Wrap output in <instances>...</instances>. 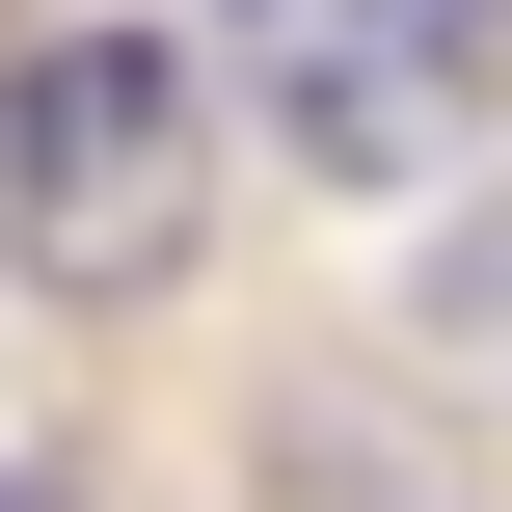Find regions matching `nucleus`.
<instances>
[{"instance_id":"nucleus-1","label":"nucleus","mask_w":512,"mask_h":512,"mask_svg":"<svg viewBox=\"0 0 512 512\" xmlns=\"http://www.w3.org/2000/svg\"><path fill=\"white\" fill-rule=\"evenodd\" d=\"M0 189L54 270H162L189 243V27H54L0 81Z\"/></svg>"},{"instance_id":"nucleus-2","label":"nucleus","mask_w":512,"mask_h":512,"mask_svg":"<svg viewBox=\"0 0 512 512\" xmlns=\"http://www.w3.org/2000/svg\"><path fill=\"white\" fill-rule=\"evenodd\" d=\"M216 54L297 162H432L459 108H512V0H216Z\"/></svg>"},{"instance_id":"nucleus-3","label":"nucleus","mask_w":512,"mask_h":512,"mask_svg":"<svg viewBox=\"0 0 512 512\" xmlns=\"http://www.w3.org/2000/svg\"><path fill=\"white\" fill-rule=\"evenodd\" d=\"M0 512H81V486H54V459H0Z\"/></svg>"}]
</instances>
